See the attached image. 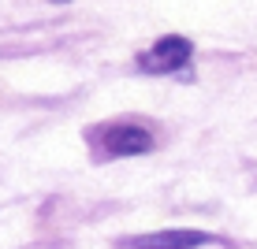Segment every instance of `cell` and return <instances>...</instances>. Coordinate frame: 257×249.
I'll list each match as a JSON object with an SVG mask.
<instances>
[{"label":"cell","instance_id":"obj_4","mask_svg":"<svg viewBox=\"0 0 257 249\" xmlns=\"http://www.w3.org/2000/svg\"><path fill=\"white\" fill-rule=\"evenodd\" d=\"M56 4H67V0H56Z\"/></svg>","mask_w":257,"mask_h":249},{"label":"cell","instance_id":"obj_2","mask_svg":"<svg viewBox=\"0 0 257 249\" xmlns=\"http://www.w3.org/2000/svg\"><path fill=\"white\" fill-rule=\"evenodd\" d=\"M101 149L104 156H142L153 149V134L142 127H131V123H119L101 134Z\"/></svg>","mask_w":257,"mask_h":249},{"label":"cell","instance_id":"obj_1","mask_svg":"<svg viewBox=\"0 0 257 249\" xmlns=\"http://www.w3.org/2000/svg\"><path fill=\"white\" fill-rule=\"evenodd\" d=\"M190 52L194 49H190L187 38H161L146 56L138 60V67L149 71V75H172V71H179L190 60Z\"/></svg>","mask_w":257,"mask_h":249},{"label":"cell","instance_id":"obj_3","mask_svg":"<svg viewBox=\"0 0 257 249\" xmlns=\"http://www.w3.org/2000/svg\"><path fill=\"white\" fill-rule=\"evenodd\" d=\"M212 242L201 230H161V234H142V238H127V249H198Z\"/></svg>","mask_w":257,"mask_h":249}]
</instances>
